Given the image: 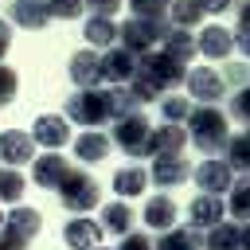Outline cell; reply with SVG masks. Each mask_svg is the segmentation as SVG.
Wrapping results in <instances>:
<instances>
[{
  "instance_id": "3",
  "label": "cell",
  "mask_w": 250,
  "mask_h": 250,
  "mask_svg": "<svg viewBox=\"0 0 250 250\" xmlns=\"http://www.w3.org/2000/svg\"><path fill=\"white\" fill-rule=\"evenodd\" d=\"M113 105V94H74V102H70V117L74 121H82V125H90V121H98L105 109Z\"/></svg>"
},
{
  "instance_id": "14",
  "label": "cell",
  "mask_w": 250,
  "mask_h": 250,
  "mask_svg": "<svg viewBox=\"0 0 250 250\" xmlns=\"http://www.w3.org/2000/svg\"><path fill=\"white\" fill-rule=\"evenodd\" d=\"M66 125H62V117H39L35 121V137L43 141V145H62L66 141Z\"/></svg>"
},
{
  "instance_id": "34",
  "label": "cell",
  "mask_w": 250,
  "mask_h": 250,
  "mask_svg": "<svg viewBox=\"0 0 250 250\" xmlns=\"http://www.w3.org/2000/svg\"><path fill=\"white\" fill-rule=\"evenodd\" d=\"M230 4H234V0H199V8H203V12H227Z\"/></svg>"
},
{
  "instance_id": "11",
  "label": "cell",
  "mask_w": 250,
  "mask_h": 250,
  "mask_svg": "<svg viewBox=\"0 0 250 250\" xmlns=\"http://www.w3.org/2000/svg\"><path fill=\"white\" fill-rule=\"evenodd\" d=\"M168 16L176 27H195L203 20V8H199V0H168Z\"/></svg>"
},
{
  "instance_id": "18",
  "label": "cell",
  "mask_w": 250,
  "mask_h": 250,
  "mask_svg": "<svg viewBox=\"0 0 250 250\" xmlns=\"http://www.w3.org/2000/svg\"><path fill=\"white\" fill-rule=\"evenodd\" d=\"M62 176H66V164H62L59 156H43V160L35 164V180H39V184H59Z\"/></svg>"
},
{
  "instance_id": "8",
  "label": "cell",
  "mask_w": 250,
  "mask_h": 250,
  "mask_svg": "<svg viewBox=\"0 0 250 250\" xmlns=\"http://www.w3.org/2000/svg\"><path fill=\"white\" fill-rule=\"evenodd\" d=\"M195 133H199V145H203V148H215L219 137H227L223 117H219L215 109H199V113H195Z\"/></svg>"
},
{
  "instance_id": "35",
  "label": "cell",
  "mask_w": 250,
  "mask_h": 250,
  "mask_svg": "<svg viewBox=\"0 0 250 250\" xmlns=\"http://www.w3.org/2000/svg\"><path fill=\"white\" fill-rule=\"evenodd\" d=\"M8 51V20H0V55Z\"/></svg>"
},
{
  "instance_id": "23",
  "label": "cell",
  "mask_w": 250,
  "mask_h": 250,
  "mask_svg": "<svg viewBox=\"0 0 250 250\" xmlns=\"http://www.w3.org/2000/svg\"><path fill=\"white\" fill-rule=\"evenodd\" d=\"M199 184L203 188H223L227 184V164H215V160H207V164H199Z\"/></svg>"
},
{
  "instance_id": "19",
  "label": "cell",
  "mask_w": 250,
  "mask_h": 250,
  "mask_svg": "<svg viewBox=\"0 0 250 250\" xmlns=\"http://www.w3.org/2000/svg\"><path fill=\"white\" fill-rule=\"evenodd\" d=\"M188 176V164L184 160H176V156H160L156 160V180L160 184H176V180H184Z\"/></svg>"
},
{
  "instance_id": "12",
  "label": "cell",
  "mask_w": 250,
  "mask_h": 250,
  "mask_svg": "<svg viewBox=\"0 0 250 250\" xmlns=\"http://www.w3.org/2000/svg\"><path fill=\"white\" fill-rule=\"evenodd\" d=\"M188 86H191V94L203 98V102H211V98L223 94V82H219V74H211V70H195V74L188 78Z\"/></svg>"
},
{
  "instance_id": "25",
  "label": "cell",
  "mask_w": 250,
  "mask_h": 250,
  "mask_svg": "<svg viewBox=\"0 0 250 250\" xmlns=\"http://www.w3.org/2000/svg\"><path fill=\"white\" fill-rule=\"evenodd\" d=\"M129 4H133L137 20H164V12H168V0H129Z\"/></svg>"
},
{
  "instance_id": "20",
  "label": "cell",
  "mask_w": 250,
  "mask_h": 250,
  "mask_svg": "<svg viewBox=\"0 0 250 250\" xmlns=\"http://www.w3.org/2000/svg\"><path fill=\"white\" fill-rule=\"evenodd\" d=\"M113 184H117L121 195H137V191L145 188V172H141V168H125V172L113 176Z\"/></svg>"
},
{
  "instance_id": "2",
  "label": "cell",
  "mask_w": 250,
  "mask_h": 250,
  "mask_svg": "<svg viewBox=\"0 0 250 250\" xmlns=\"http://www.w3.org/2000/svg\"><path fill=\"white\" fill-rule=\"evenodd\" d=\"M141 70H145V78H148V86H152V90H156L160 82H164V86H176V82L184 78V66H180L172 55H148Z\"/></svg>"
},
{
  "instance_id": "26",
  "label": "cell",
  "mask_w": 250,
  "mask_h": 250,
  "mask_svg": "<svg viewBox=\"0 0 250 250\" xmlns=\"http://www.w3.org/2000/svg\"><path fill=\"white\" fill-rule=\"evenodd\" d=\"M191 215H195V223H215L223 215V207H219V199H195L191 203Z\"/></svg>"
},
{
  "instance_id": "27",
  "label": "cell",
  "mask_w": 250,
  "mask_h": 250,
  "mask_svg": "<svg viewBox=\"0 0 250 250\" xmlns=\"http://www.w3.org/2000/svg\"><path fill=\"white\" fill-rule=\"evenodd\" d=\"M105 227L109 230H129V211L125 207H105Z\"/></svg>"
},
{
  "instance_id": "15",
  "label": "cell",
  "mask_w": 250,
  "mask_h": 250,
  "mask_svg": "<svg viewBox=\"0 0 250 250\" xmlns=\"http://www.w3.org/2000/svg\"><path fill=\"white\" fill-rule=\"evenodd\" d=\"M0 156L4 160H27L31 156V141L23 133H4L0 137Z\"/></svg>"
},
{
  "instance_id": "32",
  "label": "cell",
  "mask_w": 250,
  "mask_h": 250,
  "mask_svg": "<svg viewBox=\"0 0 250 250\" xmlns=\"http://www.w3.org/2000/svg\"><path fill=\"white\" fill-rule=\"evenodd\" d=\"M82 4H86V8H94V16H105V20L121 8V0H82Z\"/></svg>"
},
{
  "instance_id": "22",
  "label": "cell",
  "mask_w": 250,
  "mask_h": 250,
  "mask_svg": "<svg viewBox=\"0 0 250 250\" xmlns=\"http://www.w3.org/2000/svg\"><path fill=\"white\" fill-rule=\"evenodd\" d=\"M78 156H86V160H98V156H105V137H98V133H86V137H78Z\"/></svg>"
},
{
  "instance_id": "24",
  "label": "cell",
  "mask_w": 250,
  "mask_h": 250,
  "mask_svg": "<svg viewBox=\"0 0 250 250\" xmlns=\"http://www.w3.org/2000/svg\"><path fill=\"white\" fill-rule=\"evenodd\" d=\"M47 4V16H55V20H74V16H82V0H43Z\"/></svg>"
},
{
  "instance_id": "13",
  "label": "cell",
  "mask_w": 250,
  "mask_h": 250,
  "mask_svg": "<svg viewBox=\"0 0 250 250\" xmlns=\"http://www.w3.org/2000/svg\"><path fill=\"white\" fill-rule=\"evenodd\" d=\"M86 39H90L94 47H105V43H113V39H117V27H113V20H105V16H90V23H86Z\"/></svg>"
},
{
  "instance_id": "7",
  "label": "cell",
  "mask_w": 250,
  "mask_h": 250,
  "mask_svg": "<svg viewBox=\"0 0 250 250\" xmlns=\"http://www.w3.org/2000/svg\"><path fill=\"white\" fill-rule=\"evenodd\" d=\"M160 39H164V55H172L176 62H184V59L195 55V35L184 31V27H164Z\"/></svg>"
},
{
  "instance_id": "33",
  "label": "cell",
  "mask_w": 250,
  "mask_h": 250,
  "mask_svg": "<svg viewBox=\"0 0 250 250\" xmlns=\"http://www.w3.org/2000/svg\"><path fill=\"white\" fill-rule=\"evenodd\" d=\"M164 113H168V117H184V113H188V102H184V98H172V102L164 105Z\"/></svg>"
},
{
  "instance_id": "4",
  "label": "cell",
  "mask_w": 250,
  "mask_h": 250,
  "mask_svg": "<svg viewBox=\"0 0 250 250\" xmlns=\"http://www.w3.org/2000/svg\"><path fill=\"white\" fill-rule=\"evenodd\" d=\"M8 20L20 23V27H43L51 16H47V4L43 0H12L8 4Z\"/></svg>"
},
{
  "instance_id": "21",
  "label": "cell",
  "mask_w": 250,
  "mask_h": 250,
  "mask_svg": "<svg viewBox=\"0 0 250 250\" xmlns=\"http://www.w3.org/2000/svg\"><path fill=\"white\" fill-rule=\"evenodd\" d=\"M172 215H176L172 199H152V203L145 207V219H148L152 227H168V223H172Z\"/></svg>"
},
{
  "instance_id": "30",
  "label": "cell",
  "mask_w": 250,
  "mask_h": 250,
  "mask_svg": "<svg viewBox=\"0 0 250 250\" xmlns=\"http://www.w3.org/2000/svg\"><path fill=\"white\" fill-rule=\"evenodd\" d=\"M156 145H160V148H168V152H176V148L184 145V133H180V129H164V133L156 137Z\"/></svg>"
},
{
  "instance_id": "29",
  "label": "cell",
  "mask_w": 250,
  "mask_h": 250,
  "mask_svg": "<svg viewBox=\"0 0 250 250\" xmlns=\"http://www.w3.org/2000/svg\"><path fill=\"white\" fill-rule=\"evenodd\" d=\"M12 94H16V74H12L8 66H0V105L12 102Z\"/></svg>"
},
{
  "instance_id": "17",
  "label": "cell",
  "mask_w": 250,
  "mask_h": 250,
  "mask_svg": "<svg viewBox=\"0 0 250 250\" xmlns=\"http://www.w3.org/2000/svg\"><path fill=\"white\" fill-rule=\"evenodd\" d=\"M94 238H98V227H94V223H86V219H78V223H70V227H66V242H70V246H78V250L94 246Z\"/></svg>"
},
{
  "instance_id": "10",
  "label": "cell",
  "mask_w": 250,
  "mask_h": 250,
  "mask_svg": "<svg viewBox=\"0 0 250 250\" xmlns=\"http://www.w3.org/2000/svg\"><path fill=\"white\" fill-rule=\"evenodd\" d=\"M199 51L211 55V59H223L230 51V31L227 27H203L199 31Z\"/></svg>"
},
{
  "instance_id": "28",
  "label": "cell",
  "mask_w": 250,
  "mask_h": 250,
  "mask_svg": "<svg viewBox=\"0 0 250 250\" xmlns=\"http://www.w3.org/2000/svg\"><path fill=\"white\" fill-rule=\"evenodd\" d=\"M195 242H199V238H195L191 230H184V234H172L168 242H160V250H191Z\"/></svg>"
},
{
  "instance_id": "6",
  "label": "cell",
  "mask_w": 250,
  "mask_h": 250,
  "mask_svg": "<svg viewBox=\"0 0 250 250\" xmlns=\"http://www.w3.org/2000/svg\"><path fill=\"white\" fill-rule=\"evenodd\" d=\"M70 78H74L78 86H94V82H102V59H98L94 51H78V55L70 59Z\"/></svg>"
},
{
  "instance_id": "1",
  "label": "cell",
  "mask_w": 250,
  "mask_h": 250,
  "mask_svg": "<svg viewBox=\"0 0 250 250\" xmlns=\"http://www.w3.org/2000/svg\"><path fill=\"white\" fill-rule=\"evenodd\" d=\"M164 27H168L164 20H137V16H133V20H125V23L117 27V39L125 43V51H133V55H137V51L156 47V43H160V35H164Z\"/></svg>"
},
{
  "instance_id": "16",
  "label": "cell",
  "mask_w": 250,
  "mask_h": 250,
  "mask_svg": "<svg viewBox=\"0 0 250 250\" xmlns=\"http://www.w3.org/2000/svg\"><path fill=\"white\" fill-rule=\"evenodd\" d=\"M117 141L133 152V148H145V121L141 117H129L125 125H117Z\"/></svg>"
},
{
  "instance_id": "31",
  "label": "cell",
  "mask_w": 250,
  "mask_h": 250,
  "mask_svg": "<svg viewBox=\"0 0 250 250\" xmlns=\"http://www.w3.org/2000/svg\"><path fill=\"white\" fill-rule=\"evenodd\" d=\"M20 191H23V180L20 176H0V195L4 199H16Z\"/></svg>"
},
{
  "instance_id": "5",
  "label": "cell",
  "mask_w": 250,
  "mask_h": 250,
  "mask_svg": "<svg viewBox=\"0 0 250 250\" xmlns=\"http://www.w3.org/2000/svg\"><path fill=\"white\" fill-rule=\"evenodd\" d=\"M62 199H66V207H74V211H86L94 199H98V191H94V180L90 176H66V188H62Z\"/></svg>"
},
{
  "instance_id": "9",
  "label": "cell",
  "mask_w": 250,
  "mask_h": 250,
  "mask_svg": "<svg viewBox=\"0 0 250 250\" xmlns=\"http://www.w3.org/2000/svg\"><path fill=\"white\" fill-rule=\"evenodd\" d=\"M133 70H137V55L133 51H109L105 59H102V74L105 78H133Z\"/></svg>"
}]
</instances>
